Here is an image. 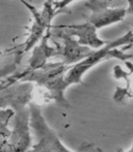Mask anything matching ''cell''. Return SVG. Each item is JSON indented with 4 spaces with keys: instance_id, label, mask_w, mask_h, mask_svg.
Here are the masks:
<instances>
[{
    "instance_id": "cell-3",
    "label": "cell",
    "mask_w": 133,
    "mask_h": 152,
    "mask_svg": "<svg viewBox=\"0 0 133 152\" xmlns=\"http://www.w3.org/2000/svg\"><path fill=\"white\" fill-rule=\"evenodd\" d=\"M32 15V25L30 28L26 41L23 43L22 53L25 54L31 50L51 28V22L56 15L68 12L66 9L72 3L71 1H48L43 4L42 9L38 10L32 4L21 1Z\"/></svg>"
},
{
    "instance_id": "cell-11",
    "label": "cell",
    "mask_w": 133,
    "mask_h": 152,
    "mask_svg": "<svg viewBox=\"0 0 133 152\" xmlns=\"http://www.w3.org/2000/svg\"><path fill=\"white\" fill-rule=\"evenodd\" d=\"M125 63L127 69H124L121 66L113 68L114 77L126 82V87H118L113 95V100L117 103H125L126 100L133 98V64L129 61H126Z\"/></svg>"
},
{
    "instance_id": "cell-15",
    "label": "cell",
    "mask_w": 133,
    "mask_h": 152,
    "mask_svg": "<svg viewBox=\"0 0 133 152\" xmlns=\"http://www.w3.org/2000/svg\"><path fill=\"white\" fill-rule=\"evenodd\" d=\"M14 113L11 109H2L0 108V127L3 125H9L12 121Z\"/></svg>"
},
{
    "instance_id": "cell-17",
    "label": "cell",
    "mask_w": 133,
    "mask_h": 152,
    "mask_svg": "<svg viewBox=\"0 0 133 152\" xmlns=\"http://www.w3.org/2000/svg\"><path fill=\"white\" fill-rule=\"evenodd\" d=\"M126 152H133V144H132V145H131V147H130V148L129 149H128Z\"/></svg>"
},
{
    "instance_id": "cell-6",
    "label": "cell",
    "mask_w": 133,
    "mask_h": 152,
    "mask_svg": "<svg viewBox=\"0 0 133 152\" xmlns=\"http://www.w3.org/2000/svg\"><path fill=\"white\" fill-rule=\"evenodd\" d=\"M10 129L8 152H28L32 146L30 106L14 112Z\"/></svg>"
},
{
    "instance_id": "cell-1",
    "label": "cell",
    "mask_w": 133,
    "mask_h": 152,
    "mask_svg": "<svg viewBox=\"0 0 133 152\" xmlns=\"http://www.w3.org/2000/svg\"><path fill=\"white\" fill-rule=\"evenodd\" d=\"M69 69V66L61 61L49 62L38 69L30 70L26 69V73L21 81L37 85L46 91L48 100L54 101L60 107L68 108L70 106L66 98V90L69 87L66 82V74Z\"/></svg>"
},
{
    "instance_id": "cell-8",
    "label": "cell",
    "mask_w": 133,
    "mask_h": 152,
    "mask_svg": "<svg viewBox=\"0 0 133 152\" xmlns=\"http://www.w3.org/2000/svg\"><path fill=\"white\" fill-rule=\"evenodd\" d=\"M50 31L51 37L55 36L61 40V43H57L55 41L53 42L57 49L56 57L60 58L62 63H64L66 66H71L79 63V62L91 54L94 50L88 47L80 45L75 38L66 35L65 33L51 30V28Z\"/></svg>"
},
{
    "instance_id": "cell-13",
    "label": "cell",
    "mask_w": 133,
    "mask_h": 152,
    "mask_svg": "<svg viewBox=\"0 0 133 152\" xmlns=\"http://www.w3.org/2000/svg\"><path fill=\"white\" fill-rule=\"evenodd\" d=\"M9 125H3L0 127V152L9 151Z\"/></svg>"
},
{
    "instance_id": "cell-4",
    "label": "cell",
    "mask_w": 133,
    "mask_h": 152,
    "mask_svg": "<svg viewBox=\"0 0 133 152\" xmlns=\"http://www.w3.org/2000/svg\"><path fill=\"white\" fill-rule=\"evenodd\" d=\"M30 113L31 127L37 141L28 152H72L48 125L39 104L32 102L30 104Z\"/></svg>"
},
{
    "instance_id": "cell-18",
    "label": "cell",
    "mask_w": 133,
    "mask_h": 152,
    "mask_svg": "<svg viewBox=\"0 0 133 152\" xmlns=\"http://www.w3.org/2000/svg\"><path fill=\"white\" fill-rule=\"evenodd\" d=\"M132 31H133V30H132ZM131 48H133V46H132V47H131Z\"/></svg>"
},
{
    "instance_id": "cell-16",
    "label": "cell",
    "mask_w": 133,
    "mask_h": 152,
    "mask_svg": "<svg viewBox=\"0 0 133 152\" xmlns=\"http://www.w3.org/2000/svg\"><path fill=\"white\" fill-rule=\"evenodd\" d=\"M126 14H131V15H133V0H131V1H127Z\"/></svg>"
},
{
    "instance_id": "cell-5",
    "label": "cell",
    "mask_w": 133,
    "mask_h": 152,
    "mask_svg": "<svg viewBox=\"0 0 133 152\" xmlns=\"http://www.w3.org/2000/svg\"><path fill=\"white\" fill-rule=\"evenodd\" d=\"M85 6L89 11L88 21L97 28H106L121 22L126 16L127 1H87Z\"/></svg>"
},
{
    "instance_id": "cell-7",
    "label": "cell",
    "mask_w": 133,
    "mask_h": 152,
    "mask_svg": "<svg viewBox=\"0 0 133 152\" xmlns=\"http://www.w3.org/2000/svg\"><path fill=\"white\" fill-rule=\"evenodd\" d=\"M33 97L34 85L18 80L0 91V108L11 109L14 113L28 107L32 103Z\"/></svg>"
},
{
    "instance_id": "cell-14",
    "label": "cell",
    "mask_w": 133,
    "mask_h": 152,
    "mask_svg": "<svg viewBox=\"0 0 133 152\" xmlns=\"http://www.w3.org/2000/svg\"><path fill=\"white\" fill-rule=\"evenodd\" d=\"M25 73H26V71L23 70V71H21V72L13 73L12 75L9 76L8 78L1 80V81H0V91H1L4 88H6L8 85L12 84L13 82H16V81H18V80H21V78L23 77L24 75H25Z\"/></svg>"
},
{
    "instance_id": "cell-12",
    "label": "cell",
    "mask_w": 133,
    "mask_h": 152,
    "mask_svg": "<svg viewBox=\"0 0 133 152\" xmlns=\"http://www.w3.org/2000/svg\"><path fill=\"white\" fill-rule=\"evenodd\" d=\"M23 56H24V54L20 50L15 54L13 60L11 62V63L5 64V65H0V81H1V79L7 77V76H11L13 74L14 71L16 70L17 66L19 64V62L21 61Z\"/></svg>"
},
{
    "instance_id": "cell-2",
    "label": "cell",
    "mask_w": 133,
    "mask_h": 152,
    "mask_svg": "<svg viewBox=\"0 0 133 152\" xmlns=\"http://www.w3.org/2000/svg\"><path fill=\"white\" fill-rule=\"evenodd\" d=\"M133 46V31L132 30L125 33L116 40L107 42L99 50H94L92 53L88 55L79 63L69 66L66 74V82L69 87L72 85H80L83 83L84 75L91 69L93 66L101 63L104 60L115 58L121 61H128L131 55L124 53V50L131 49Z\"/></svg>"
},
{
    "instance_id": "cell-10",
    "label": "cell",
    "mask_w": 133,
    "mask_h": 152,
    "mask_svg": "<svg viewBox=\"0 0 133 152\" xmlns=\"http://www.w3.org/2000/svg\"><path fill=\"white\" fill-rule=\"evenodd\" d=\"M51 38L50 28L46 32V34L43 36L39 43L31 50V55L28 60V69L34 70L44 66L47 63H49V60L51 58H55L57 56V49L56 46L52 47L49 44Z\"/></svg>"
},
{
    "instance_id": "cell-9",
    "label": "cell",
    "mask_w": 133,
    "mask_h": 152,
    "mask_svg": "<svg viewBox=\"0 0 133 152\" xmlns=\"http://www.w3.org/2000/svg\"><path fill=\"white\" fill-rule=\"evenodd\" d=\"M51 30L73 37L80 45L88 47L91 50H99L107 43L99 37L98 30L88 21L80 24L52 25Z\"/></svg>"
}]
</instances>
